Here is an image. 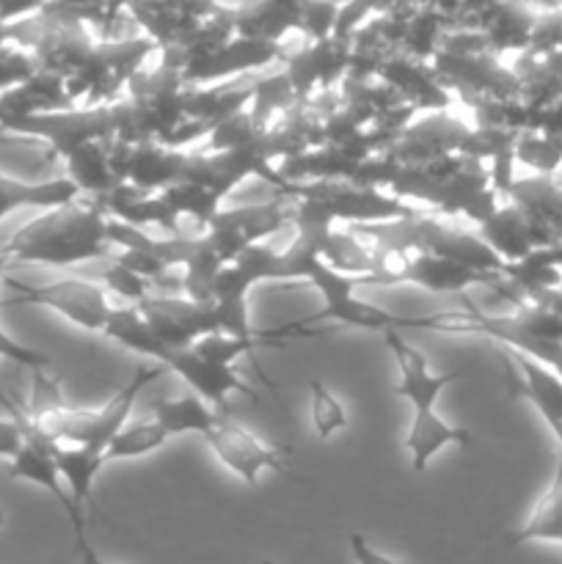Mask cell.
Wrapping results in <instances>:
<instances>
[{
  "label": "cell",
  "instance_id": "obj_11",
  "mask_svg": "<svg viewBox=\"0 0 562 564\" xmlns=\"http://www.w3.org/2000/svg\"><path fill=\"white\" fill-rule=\"evenodd\" d=\"M143 317L149 319L154 334L165 347H191L202 336L215 334L218 323L209 303L193 301V297H158L149 292L141 303Z\"/></svg>",
  "mask_w": 562,
  "mask_h": 564
},
{
  "label": "cell",
  "instance_id": "obj_5",
  "mask_svg": "<svg viewBox=\"0 0 562 564\" xmlns=\"http://www.w3.org/2000/svg\"><path fill=\"white\" fill-rule=\"evenodd\" d=\"M3 281H9V290L14 292L11 303L44 306L58 314V317L69 319L77 328L88 330V334H102L110 308H114L110 292L97 279H58L39 286H28L11 279Z\"/></svg>",
  "mask_w": 562,
  "mask_h": 564
},
{
  "label": "cell",
  "instance_id": "obj_9",
  "mask_svg": "<svg viewBox=\"0 0 562 564\" xmlns=\"http://www.w3.org/2000/svg\"><path fill=\"white\" fill-rule=\"evenodd\" d=\"M284 207L279 202L253 204V207L218 209L204 226V235H207L209 246L215 248L220 262L226 264L246 248L257 246L264 237L284 229Z\"/></svg>",
  "mask_w": 562,
  "mask_h": 564
},
{
  "label": "cell",
  "instance_id": "obj_26",
  "mask_svg": "<svg viewBox=\"0 0 562 564\" xmlns=\"http://www.w3.org/2000/svg\"><path fill=\"white\" fill-rule=\"evenodd\" d=\"M75 549H77V560H80V564H110V562H105L97 551H94L91 543H88L86 529L75 532Z\"/></svg>",
  "mask_w": 562,
  "mask_h": 564
},
{
  "label": "cell",
  "instance_id": "obj_22",
  "mask_svg": "<svg viewBox=\"0 0 562 564\" xmlns=\"http://www.w3.org/2000/svg\"><path fill=\"white\" fill-rule=\"evenodd\" d=\"M99 279H102L110 297H119L121 303H141L143 297L152 292V281L143 279L141 273H136V270H132L130 264L121 262V259H114Z\"/></svg>",
  "mask_w": 562,
  "mask_h": 564
},
{
  "label": "cell",
  "instance_id": "obj_29",
  "mask_svg": "<svg viewBox=\"0 0 562 564\" xmlns=\"http://www.w3.org/2000/svg\"><path fill=\"white\" fill-rule=\"evenodd\" d=\"M0 527H6V510L0 507Z\"/></svg>",
  "mask_w": 562,
  "mask_h": 564
},
{
  "label": "cell",
  "instance_id": "obj_4",
  "mask_svg": "<svg viewBox=\"0 0 562 564\" xmlns=\"http://www.w3.org/2000/svg\"><path fill=\"white\" fill-rule=\"evenodd\" d=\"M165 372L163 364H154V367H138L136 375L105 402L97 411H69L66 405L53 408L47 413H39V416H28L39 424L47 435H53L58 444H77V446H91V449L105 452L110 441L121 433L127 422H130V413L136 411V402L141 397V391L149 383L160 378Z\"/></svg>",
  "mask_w": 562,
  "mask_h": 564
},
{
  "label": "cell",
  "instance_id": "obj_28",
  "mask_svg": "<svg viewBox=\"0 0 562 564\" xmlns=\"http://www.w3.org/2000/svg\"><path fill=\"white\" fill-rule=\"evenodd\" d=\"M6 121V105H3V97H0V124Z\"/></svg>",
  "mask_w": 562,
  "mask_h": 564
},
{
  "label": "cell",
  "instance_id": "obj_21",
  "mask_svg": "<svg viewBox=\"0 0 562 564\" xmlns=\"http://www.w3.org/2000/svg\"><path fill=\"white\" fill-rule=\"evenodd\" d=\"M309 402H312V427L320 441H328L336 433H342V430H347V424H350L347 408L342 405L339 397L323 380L309 383Z\"/></svg>",
  "mask_w": 562,
  "mask_h": 564
},
{
  "label": "cell",
  "instance_id": "obj_13",
  "mask_svg": "<svg viewBox=\"0 0 562 564\" xmlns=\"http://www.w3.org/2000/svg\"><path fill=\"white\" fill-rule=\"evenodd\" d=\"M303 3L306 0H242L231 14V28L240 36L279 44V39L287 31H292V28L301 31Z\"/></svg>",
  "mask_w": 562,
  "mask_h": 564
},
{
  "label": "cell",
  "instance_id": "obj_2",
  "mask_svg": "<svg viewBox=\"0 0 562 564\" xmlns=\"http://www.w3.org/2000/svg\"><path fill=\"white\" fill-rule=\"evenodd\" d=\"M303 281H309L320 292L323 308L317 314H312V317L298 319V323L287 325V328H279L281 336H306L312 325L323 323H339L345 328L380 330V334L402 328H433V317H402V314L386 312V308L372 306V303H364L361 297H356V286L364 284L367 279L342 273V270L331 268L325 259H312L303 268Z\"/></svg>",
  "mask_w": 562,
  "mask_h": 564
},
{
  "label": "cell",
  "instance_id": "obj_6",
  "mask_svg": "<svg viewBox=\"0 0 562 564\" xmlns=\"http://www.w3.org/2000/svg\"><path fill=\"white\" fill-rule=\"evenodd\" d=\"M298 196L314 198L334 220H347V224H391V220L411 218L413 213L400 198H391L378 193L369 185H347L339 180H317L309 185H292Z\"/></svg>",
  "mask_w": 562,
  "mask_h": 564
},
{
  "label": "cell",
  "instance_id": "obj_31",
  "mask_svg": "<svg viewBox=\"0 0 562 564\" xmlns=\"http://www.w3.org/2000/svg\"><path fill=\"white\" fill-rule=\"evenodd\" d=\"M259 564H273V562H270V560H264V562H259Z\"/></svg>",
  "mask_w": 562,
  "mask_h": 564
},
{
  "label": "cell",
  "instance_id": "obj_3",
  "mask_svg": "<svg viewBox=\"0 0 562 564\" xmlns=\"http://www.w3.org/2000/svg\"><path fill=\"white\" fill-rule=\"evenodd\" d=\"M240 356L251 358V350L237 336L215 330V334H207L198 341H193L191 347H174V350L165 352L160 364L174 375H180L182 383L193 394L207 400L218 411H226L229 394H240L246 400L257 402V391L248 383H242V378L235 369V361Z\"/></svg>",
  "mask_w": 562,
  "mask_h": 564
},
{
  "label": "cell",
  "instance_id": "obj_19",
  "mask_svg": "<svg viewBox=\"0 0 562 564\" xmlns=\"http://www.w3.org/2000/svg\"><path fill=\"white\" fill-rule=\"evenodd\" d=\"M152 413H154L152 416L154 422H158L169 435H185V433L204 435L209 427H213L220 411L191 391V394L176 397V400L154 402Z\"/></svg>",
  "mask_w": 562,
  "mask_h": 564
},
{
  "label": "cell",
  "instance_id": "obj_12",
  "mask_svg": "<svg viewBox=\"0 0 562 564\" xmlns=\"http://www.w3.org/2000/svg\"><path fill=\"white\" fill-rule=\"evenodd\" d=\"M350 64V47H347V36H328V39H312L306 50L292 55L287 64L284 77L290 86L295 88L298 97L312 91L314 86H328L334 77Z\"/></svg>",
  "mask_w": 562,
  "mask_h": 564
},
{
  "label": "cell",
  "instance_id": "obj_1",
  "mask_svg": "<svg viewBox=\"0 0 562 564\" xmlns=\"http://www.w3.org/2000/svg\"><path fill=\"white\" fill-rule=\"evenodd\" d=\"M108 224L110 215L105 213L97 198L83 202V196H77L75 202L44 209V215L28 220L0 251L11 262L72 268V264L108 257Z\"/></svg>",
  "mask_w": 562,
  "mask_h": 564
},
{
  "label": "cell",
  "instance_id": "obj_27",
  "mask_svg": "<svg viewBox=\"0 0 562 564\" xmlns=\"http://www.w3.org/2000/svg\"><path fill=\"white\" fill-rule=\"evenodd\" d=\"M11 264H14V262H11V259L6 257L3 251H0V281H3L6 275H9V268H11Z\"/></svg>",
  "mask_w": 562,
  "mask_h": 564
},
{
  "label": "cell",
  "instance_id": "obj_18",
  "mask_svg": "<svg viewBox=\"0 0 562 564\" xmlns=\"http://www.w3.org/2000/svg\"><path fill=\"white\" fill-rule=\"evenodd\" d=\"M510 545L523 543H556L562 545V449L560 460H556L554 479H551L549 490L540 496L534 510L529 512L527 523L507 538Z\"/></svg>",
  "mask_w": 562,
  "mask_h": 564
},
{
  "label": "cell",
  "instance_id": "obj_14",
  "mask_svg": "<svg viewBox=\"0 0 562 564\" xmlns=\"http://www.w3.org/2000/svg\"><path fill=\"white\" fill-rule=\"evenodd\" d=\"M472 433L466 427L444 422L439 413L433 416H413L406 433V449L411 457V471L424 474L433 457L446 446H472Z\"/></svg>",
  "mask_w": 562,
  "mask_h": 564
},
{
  "label": "cell",
  "instance_id": "obj_10",
  "mask_svg": "<svg viewBox=\"0 0 562 564\" xmlns=\"http://www.w3.org/2000/svg\"><path fill=\"white\" fill-rule=\"evenodd\" d=\"M386 345L395 356L400 380L395 386V394L402 397L413 408V416H433L439 397L450 389L452 383L466 378V372H435L428 358L402 339L400 330H386Z\"/></svg>",
  "mask_w": 562,
  "mask_h": 564
},
{
  "label": "cell",
  "instance_id": "obj_17",
  "mask_svg": "<svg viewBox=\"0 0 562 564\" xmlns=\"http://www.w3.org/2000/svg\"><path fill=\"white\" fill-rule=\"evenodd\" d=\"M55 463H58L61 479H64L69 499L77 510L91 505L94 482H97L99 471L105 468V452L91 449V446L77 444H58L55 441Z\"/></svg>",
  "mask_w": 562,
  "mask_h": 564
},
{
  "label": "cell",
  "instance_id": "obj_8",
  "mask_svg": "<svg viewBox=\"0 0 562 564\" xmlns=\"http://www.w3.org/2000/svg\"><path fill=\"white\" fill-rule=\"evenodd\" d=\"M20 419L22 446L9 460V477L39 485L42 490H47V494L58 501L61 510L66 512V518H69L72 532H80V529H86V518H83V510H77V507L72 505L69 490H66L64 479H61L58 463H55V438L44 433V430L28 416V411H20Z\"/></svg>",
  "mask_w": 562,
  "mask_h": 564
},
{
  "label": "cell",
  "instance_id": "obj_20",
  "mask_svg": "<svg viewBox=\"0 0 562 564\" xmlns=\"http://www.w3.org/2000/svg\"><path fill=\"white\" fill-rule=\"evenodd\" d=\"M171 435L160 427L154 419H147V422L125 424L121 433L116 435L114 441L105 449V460H132V457L152 455V452L163 449V444Z\"/></svg>",
  "mask_w": 562,
  "mask_h": 564
},
{
  "label": "cell",
  "instance_id": "obj_25",
  "mask_svg": "<svg viewBox=\"0 0 562 564\" xmlns=\"http://www.w3.org/2000/svg\"><path fill=\"white\" fill-rule=\"evenodd\" d=\"M347 545H350V554L353 560H356V564H406L400 560H391V556L380 554V551H375L372 545H369V540L358 532H353L350 538H347Z\"/></svg>",
  "mask_w": 562,
  "mask_h": 564
},
{
  "label": "cell",
  "instance_id": "obj_23",
  "mask_svg": "<svg viewBox=\"0 0 562 564\" xmlns=\"http://www.w3.org/2000/svg\"><path fill=\"white\" fill-rule=\"evenodd\" d=\"M0 358H6V361H14L20 364V367L31 369V372H39V369H47L50 367V356H44V352L33 350V347H25L22 341L11 339L9 334H3L0 330ZM0 405L6 408V411H14V402L9 400V397L0 394Z\"/></svg>",
  "mask_w": 562,
  "mask_h": 564
},
{
  "label": "cell",
  "instance_id": "obj_16",
  "mask_svg": "<svg viewBox=\"0 0 562 564\" xmlns=\"http://www.w3.org/2000/svg\"><path fill=\"white\" fill-rule=\"evenodd\" d=\"M102 336L116 341V345L127 347V350L138 352V356L149 358L152 364L163 361L165 352L171 350L154 334L138 303H114V308L108 314V323L102 328Z\"/></svg>",
  "mask_w": 562,
  "mask_h": 564
},
{
  "label": "cell",
  "instance_id": "obj_15",
  "mask_svg": "<svg viewBox=\"0 0 562 564\" xmlns=\"http://www.w3.org/2000/svg\"><path fill=\"white\" fill-rule=\"evenodd\" d=\"M77 196H83V193L69 176L47 182H22L0 174V220L17 209H42L44 213V209L75 202Z\"/></svg>",
  "mask_w": 562,
  "mask_h": 564
},
{
  "label": "cell",
  "instance_id": "obj_7",
  "mask_svg": "<svg viewBox=\"0 0 562 564\" xmlns=\"http://www.w3.org/2000/svg\"><path fill=\"white\" fill-rule=\"evenodd\" d=\"M213 455L229 468L235 477H240L248 488H257L259 477L264 471L287 474V452L268 446L259 441L251 430L242 427L237 419L229 416V411H220L213 427L202 435Z\"/></svg>",
  "mask_w": 562,
  "mask_h": 564
},
{
  "label": "cell",
  "instance_id": "obj_24",
  "mask_svg": "<svg viewBox=\"0 0 562 564\" xmlns=\"http://www.w3.org/2000/svg\"><path fill=\"white\" fill-rule=\"evenodd\" d=\"M22 446V419L20 408L11 411V419H0V457L11 460Z\"/></svg>",
  "mask_w": 562,
  "mask_h": 564
},
{
  "label": "cell",
  "instance_id": "obj_30",
  "mask_svg": "<svg viewBox=\"0 0 562 564\" xmlns=\"http://www.w3.org/2000/svg\"><path fill=\"white\" fill-rule=\"evenodd\" d=\"M0 141H6V132H3V127H0Z\"/></svg>",
  "mask_w": 562,
  "mask_h": 564
}]
</instances>
